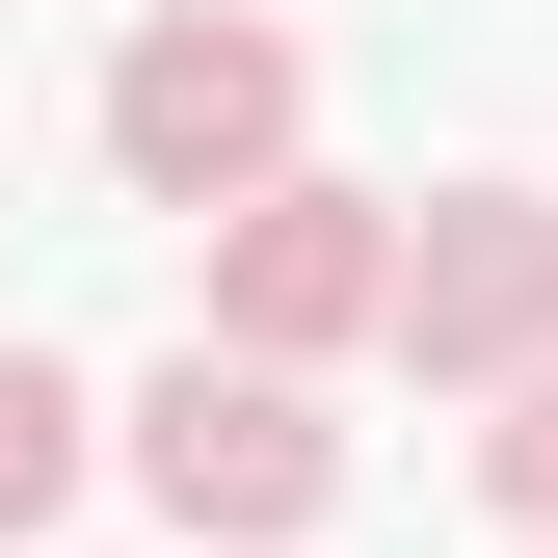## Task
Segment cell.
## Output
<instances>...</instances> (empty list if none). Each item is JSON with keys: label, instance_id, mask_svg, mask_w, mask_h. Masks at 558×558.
Instances as JSON below:
<instances>
[{"label": "cell", "instance_id": "277c9868", "mask_svg": "<svg viewBox=\"0 0 558 558\" xmlns=\"http://www.w3.org/2000/svg\"><path fill=\"white\" fill-rule=\"evenodd\" d=\"M399 319V214H373V186H266V214H214V345H240V373H345V345H373Z\"/></svg>", "mask_w": 558, "mask_h": 558}, {"label": "cell", "instance_id": "6da1fadb", "mask_svg": "<svg viewBox=\"0 0 558 558\" xmlns=\"http://www.w3.org/2000/svg\"><path fill=\"white\" fill-rule=\"evenodd\" d=\"M293 133H319V53L266 27V0H160V27L107 53V186L133 214H266V186H293Z\"/></svg>", "mask_w": 558, "mask_h": 558}, {"label": "cell", "instance_id": "3957f363", "mask_svg": "<svg viewBox=\"0 0 558 558\" xmlns=\"http://www.w3.org/2000/svg\"><path fill=\"white\" fill-rule=\"evenodd\" d=\"M373 345H399L426 399H532V373H558V186H426Z\"/></svg>", "mask_w": 558, "mask_h": 558}, {"label": "cell", "instance_id": "8992f818", "mask_svg": "<svg viewBox=\"0 0 558 558\" xmlns=\"http://www.w3.org/2000/svg\"><path fill=\"white\" fill-rule=\"evenodd\" d=\"M478 506H506V532H532V558H558V373H532V399H506V426H478Z\"/></svg>", "mask_w": 558, "mask_h": 558}, {"label": "cell", "instance_id": "5b68a950", "mask_svg": "<svg viewBox=\"0 0 558 558\" xmlns=\"http://www.w3.org/2000/svg\"><path fill=\"white\" fill-rule=\"evenodd\" d=\"M107 478V426H81V373H53V345H0V558H27L53 506H81Z\"/></svg>", "mask_w": 558, "mask_h": 558}, {"label": "cell", "instance_id": "7a4b0ae2", "mask_svg": "<svg viewBox=\"0 0 558 558\" xmlns=\"http://www.w3.org/2000/svg\"><path fill=\"white\" fill-rule=\"evenodd\" d=\"M133 506H160L186 558H293L319 506H345V426H319V373H240V345H186L160 399H133Z\"/></svg>", "mask_w": 558, "mask_h": 558}]
</instances>
